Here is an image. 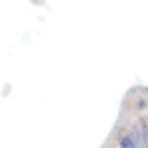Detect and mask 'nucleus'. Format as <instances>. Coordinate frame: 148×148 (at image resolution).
<instances>
[{
	"mask_svg": "<svg viewBox=\"0 0 148 148\" xmlns=\"http://www.w3.org/2000/svg\"><path fill=\"white\" fill-rule=\"evenodd\" d=\"M119 146H121V148H136L131 136H123V138L119 140Z\"/></svg>",
	"mask_w": 148,
	"mask_h": 148,
	"instance_id": "1",
	"label": "nucleus"
},
{
	"mask_svg": "<svg viewBox=\"0 0 148 148\" xmlns=\"http://www.w3.org/2000/svg\"><path fill=\"white\" fill-rule=\"evenodd\" d=\"M144 144H146V148H148V121L144 123Z\"/></svg>",
	"mask_w": 148,
	"mask_h": 148,
	"instance_id": "2",
	"label": "nucleus"
}]
</instances>
